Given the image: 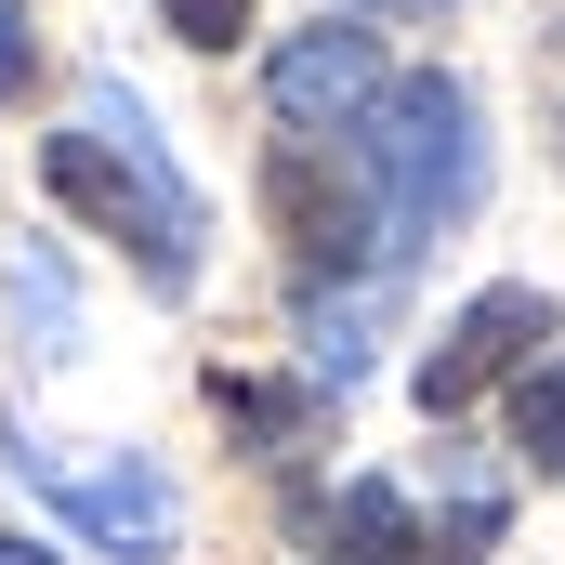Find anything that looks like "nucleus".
I'll return each instance as SVG.
<instances>
[{"label":"nucleus","instance_id":"423d86ee","mask_svg":"<svg viewBox=\"0 0 565 565\" xmlns=\"http://www.w3.org/2000/svg\"><path fill=\"white\" fill-rule=\"evenodd\" d=\"M316 540H329V565H460L422 513H408V487H382V473H369V487H342Z\"/></svg>","mask_w":565,"mask_h":565},{"label":"nucleus","instance_id":"1a4fd4ad","mask_svg":"<svg viewBox=\"0 0 565 565\" xmlns=\"http://www.w3.org/2000/svg\"><path fill=\"white\" fill-rule=\"evenodd\" d=\"M26 79H40V53H26V13L0 0V93H26Z\"/></svg>","mask_w":565,"mask_h":565},{"label":"nucleus","instance_id":"0eeeda50","mask_svg":"<svg viewBox=\"0 0 565 565\" xmlns=\"http://www.w3.org/2000/svg\"><path fill=\"white\" fill-rule=\"evenodd\" d=\"M513 447H526L540 473H565V355L526 382V395H513Z\"/></svg>","mask_w":565,"mask_h":565},{"label":"nucleus","instance_id":"6e6552de","mask_svg":"<svg viewBox=\"0 0 565 565\" xmlns=\"http://www.w3.org/2000/svg\"><path fill=\"white\" fill-rule=\"evenodd\" d=\"M171 13V40H198V53H237L250 40V0H158Z\"/></svg>","mask_w":565,"mask_h":565},{"label":"nucleus","instance_id":"39448f33","mask_svg":"<svg viewBox=\"0 0 565 565\" xmlns=\"http://www.w3.org/2000/svg\"><path fill=\"white\" fill-rule=\"evenodd\" d=\"M526 342H553V289H487V302H460V329L422 355V408L447 422V408H473Z\"/></svg>","mask_w":565,"mask_h":565},{"label":"nucleus","instance_id":"f257e3e1","mask_svg":"<svg viewBox=\"0 0 565 565\" xmlns=\"http://www.w3.org/2000/svg\"><path fill=\"white\" fill-rule=\"evenodd\" d=\"M40 184L93 224V237H119L158 289H198V250H211V211H198V184L171 171V145L145 119L119 79H93V106H79V132L40 145Z\"/></svg>","mask_w":565,"mask_h":565},{"label":"nucleus","instance_id":"7ed1b4c3","mask_svg":"<svg viewBox=\"0 0 565 565\" xmlns=\"http://www.w3.org/2000/svg\"><path fill=\"white\" fill-rule=\"evenodd\" d=\"M13 473H26L93 553H119V565H158L171 540H184V500H171L158 460H66V447H26V434H13Z\"/></svg>","mask_w":565,"mask_h":565},{"label":"nucleus","instance_id":"f03ea898","mask_svg":"<svg viewBox=\"0 0 565 565\" xmlns=\"http://www.w3.org/2000/svg\"><path fill=\"white\" fill-rule=\"evenodd\" d=\"M342 145H355V171H369V198H382V250H395V277L487 198V132H473V93H460L447 66L395 79V93L369 106V132H342Z\"/></svg>","mask_w":565,"mask_h":565},{"label":"nucleus","instance_id":"9d476101","mask_svg":"<svg viewBox=\"0 0 565 565\" xmlns=\"http://www.w3.org/2000/svg\"><path fill=\"white\" fill-rule=\"evenodd\" d=\"M0 565H53V553H40V540H13V526H0Z\"/></svg>","mask_w":565,"mask_h":565},{"label":"nucleus","instance_id":"20e7f679","mask_svg":"<svg viewBox=\"0 0 565 565\" xmlns=\"http://www.w3.org/2000/svg\"><path fill=\"white\" fill-rule=\"evenodd\" d=\"M395 93V66H382V40L369 26H289L277 53H264V106H277L302 145H342L369 132V106Z\"/></svg>","mask_w":565,"mask_h":565}]
</instances>
